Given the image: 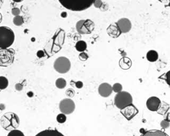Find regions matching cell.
Listing matches in <instances>:
<instances>
[{
	"label": "cell",
	"mask_w": 170,
	"mask_h": 136,
	"mask_svg": "<svg viewBox=\"0 0 170 136\" xmlns=\"http://www.w3.org/2000/svg\"><path fill=\"white\" fill-rule=\"evenodd\" d=\"M64 8L73 11H81L94 4V0H59Z\"/></svg>",
	"instance_id": "6da1fadb"
},
{
	"label": "cell",
	"mask_w": 170,
	"mask_h": 136,
	"mask_svg": "<svg viewBox=\"0 0 170 136\" xmlns=\"http://www.w3.org/2000/svg\"><path fill=\"white\" fill-rule=\"evenodd\" d=\"M2 127L7 131H13L20 125V118L18 116L13 112L5 113L1 118Z\"/></svg>",
	"instance_id": "7a4b0ae2"
},
{
	"label": "cell",
	"mask_w": 170,
	"mask_h": 136,
	"mask_svg": "<svg viewBox=\"0 0 170 136\" xmlns=\"http://www.w3.org/2000/svg\"><path fill=\"white\" fill-rule=\"evenodd\" d=\"M15 41V34L11 28L2 26L0 27V48L2 49L11 47Z\"/></svg>",
	"instance_id": "3957f363"
},
{
	"label": "cell",
	"mask_w": 170,
	"mask_h": 136,
	"mask_svg": "<svg viewBox=\"0 0 170 136\" xmlns=\"http://www.w3.org/2000/svg\"><path fill=\"white\" fill-rule=\"evenodd\" d=\"M132 97L128 92H120L114 97V104L118 108L122 110L132 104Z\"/></svg>",
	"instance_id": "277c9868"
},
{
	"label": "cell",
	"mask_w": 170,
	"mask_h": 136,
	"mask_svg": "<svg viewBox=\"0 0 170 136\" xmlns=\"http://www.w3.org/2000/svg\"><path fill=\"white\" fill-rule=\"evenodd\" d=\"M15 51L13 48L0 49V66L7 67L14 60Z\"/></svg>",
	"instance_id": "5b68a950"
},
{
	"label": "cell",
	"mask_w": 170,
	"mask_h": 136,
	"mask_svg": "<svg viewBox=\"0 0 170 136\" xmlns=\"http://www.w3.org/2000/svg\"><path fill=\"white\" fill-rule=\"evenodd\" d=\"M71 67L69 59L65 57H60L55 60L54 63V69L57 72L60 74L68 73Z\"/></svg>",
	"instance_id": "8992f818"
},
{
	"label": "cell",
	"mask_w": 170,
	"mask_h": 136,
	"mask_svg": "<svg viewBox=\"0 0 170 136\" xmlns=\"http://www.w3.org/2000/svg\"><path fill=\"white\" fill-rule=\"evenodd\" d=\"M76 29L80 34H91L94 29V23L90 19L80 20L76 23Z\"/></svg>",
	"instance_id": "52a82bcc"
},
{
	"label": "cell",
	"mask_w": 170,
	"mask_h": 136,
	"mask_svg": "<svg viewBox=\"0 0 170 136\" xmlns=\"http://www.w3.org/2000/svg\"><path fill=\"white\" fill-rule=\"evenodd\" d=\"M75 109V104L71 99L65 98L60 101L59 110L62 114L69 115L72 114Z\"/></svg>",
	"instance_id": "ba28073f"
},
{
	"label": "cell",
	"mask_w": 170,
	"mask_h": 136,
	"mask_svg": "<svg viewBox=\"0 0 170 136\" xmlns=\"http://www.w3.org/2000/svg\"><path fill=\"white\" fill-rule=\"evenodd\" d=\"M121 114H122L127 120H131L134 117L138 114V110L136 106L131 104L128 106L126 108H124L122 110H120Z\"/></svg>",
	"instance_id": "9c48e42d"
},
{
	"label": "cell",
	"mask_w": 170,
	"mask_h": 136,
	"mask_svg": "<svg viewBox=\"0 0 170 136\" xmlns=\"http://www.w3.org/2000/svg\"><path fill=\"white\" fill-rule=\"evenodd\" d=\"M146 106L150 111H158L161 106V100L158 97L152 96L147 99L146 102Z\"/></svg>",
	"instance_id": "30bf717a"
},
{
	"label": "cell",
	"mask_w": 170,
	"mask_h": 136,
	"mask_svg": "<svg viewBox=\"0 0 170 136\" xmlns=\"http://www.w3.org/2000/svg\"><path fill=\"white\" fill-rule=\"evenodd\" d=\"M116 24L119 27L122 33H126L129 32L131 28V23L129 19L127 18H122L119 19Z\"/></svg>",
	"instance_id": "8fae6325"
},
{
	"label": "cell",
	"mask_w": 170,
	"mask_h": 136,
	"mask_svg": "<svg viewBox=\"0 0 170 136\" xmlns=\"http://www.w3.org/2000/svg\"><path fill=\"white\" fill-rule=\"evenodd\" d=\"M112 90V86L108 83H102L98 87V93L101 96L107 98L111 95Z\"/></svg>",
	"instance_id": "7c38bea8"
},
{
	"label": "cell",
	"mask_w": 170,
	"mask_h": 136,
	"mask_svg": "<svg viewBox=\"0 0 170 136\" xmlns=\"http://www.w3.org/2000/svg\"><path fill=\"white\" fill-rule=\"evenodd\" d=\"M107 33L108 35L112 38H117L121 35L122 32L120 30L119 27H118L116 23H112L110 26L107 28Z\"/></svg>",
	"instance_id": "4fadbf2b"
},
{
	"label": "cell",
	"mask_w": 170,
	"mask_h": 136,
	"mask_svg": "<svg viewBox=\"0 0 170 136\" xmlns=\"http://www.w3.org/2000/svg\"><path fill=\"white\" fill-rule=\"evenodd\" d=\"M35 136H65L57 129H47L39 132Z\"/></svg>",
	"instance_id": "5bb4252c"
},
{
	"label": "cell",
	"mask_w": 170,
	"mask_h": 136,
	"mask_svg": "<svg viewBox=\"0 0 170 136\" xmlns=\"http://www.w3.org/2000/svg\"><path fill=\"white\" fill-rule=\"evenodd\" d=\"M140 136H169L164 131L158 129H152L144 131Z\"/></svg>",
	"instance_id": "9a60e30c"
},
{
	"label": "cell",
	"mask_w": 170,
	"mask_h": 136,
	"mask_svg": "<svg viewBox=\"0 0 170 136\" xmlns=\"http://www.w3.org/2000/svg\"><path fill=\"white\" fill-rule=\"evenodd\" d=\"M119 64L122 69L124 70H127L128 69H130V68L131 67V61L129 58L123 57L122 59H120Z\"/></svg>",
	"instance_id": "2e32d148"
},
{
	"label": "cell",
	"mask_w": 170,
	"mask_h": 136,
	"mask_svg": "<svg viewBox=\"0 0 170 136\" xmlns=\"http://www.w3.org/2000/svg\"><path fill=\"white\" fill-rule=\"evenodd\" d=\"M146 58L147 60L150 61V62H156L158 59V53L156 51H149L147 53Z\"/></svg>",
	"instance_id": "e0dca14e"
},
{
	"label": "cell",
	"mask_w": 170,
	"mask_h": 136,
	"mask_svg": "<svg viewBox=\"0 0 170 136\" xmlns=\"http://www.w3.org/2000/svg\"><path fill=\"white\" fill-rule=\"evenodd\" d=\"M75 48L77 51L83 53L86 49V48H87V45H86V43L84 41H79L76 43Z\"/></svg>",
	"instance_id": "ac0fdd59"
},
{
	"label": "cell",
	"mask_w": 170,
	"mask_h": 136,
	"mask_svg": "<svg viewBox=\"0 0 170 136\" xmlns=\"http://www.w3.org/2000/svg\"><path fill=\"white\" fill-rule=\"evenodd\" d=\"M55 85L57 88L59 89H63L65 88L66 86V81L63 79V78H59L57 79L55 82Z\"/></svg>",
	"instance_id": "d6986e66"
},
{
	"label": "cell",
	"mask_w": 170,
	"mask_h": 136,
	"mask_svg": "<svg viewBox=\"0 0 170 136\" xmlns=\"http://www.w3.org/2000/svg\"><path fill=\"white\" fill-rule=\"evenodd\" d=\"M9 81L4 76H0V90H4L8 86Z\"/></svg>",
	"instance_id": "ffe728a7"
},
{
	"label": "cell",
	"mask_w": 170,
	"mask_h": 136,
	"mask_svg": "<svg viewBox=\"0 0 170 136\" xmlns=\"http://www.w3.org/2000/svg\"><path fill=\"white\" fill-rule=\"evenodd\" d=\"M13 21H14V23L16 26H21L23 25V23H24V19L22 16L18 15V16H16V17L14 18V19H13Z\"/></svg>",
	"instance_id": "44dd1931"
},
{
	"label": "cell",
	"mask_w": 170,
	"mask_h": 136,
	"mask_svg": "<svg viewBox=\"0 0 170 136\" xmlns=\"http://www.w3.org/2000/svg\"><path fill=\"white\" fill-rule=\"evenodd\" d=\"M112 90L114 92H116L117 94L122 92V86L120 85V83H115L114 85L112 86Z\"/></svg>",
	"instance_id": "7402d4cb"
},
{
	"label": "cell",
	"mask_w": 170,
	"mask_h": 136,
	"mask_svg": "<svg viewBox=\"0 0 170 136\" xmlns=\"http://www.w3.org/2000/svg\"><path fill=\"white\" fill-rule=\"evenodd\" d=\"M8 136H25L23 133L21 131L17 130V129H15V130L11 131L9 133Z\"/></svg>",
	"instance_id": "603a6c76"
},
{
	"label": "cell",
	"mask_w": 170,
	"mask_h": 136,
	"mask_svg": "<svg viewBox=\"0 0 170 136\" xmlns=\"http://www.w3.org/2000/svg\"><path fill=\"white\" fill-rule=\"evenodd\" d=\"M66 120V117L65 114H60L57 116V121L58 122L59 124H63Z\"/></svg>",
	"instance_id": "cb8c5ba5"
},
{
	"label": "cell",
	"mask_w": 170,
	"mask_h": 136,
	"mask_svg": "<svg viewBox=\"0 0 170 136\" xmlns=\"http://www.w3.org/2000/svg\"><path fill=\"white\" fill-rule=\"evenodd\" d=\"M79 59L82 61H86L88 59V55L86 53H85V52H83V53H81L79 54Z\"/></svg>",
	"instance_id": "d4e9b609"
},
{
	"label": "cell",
	"mask_w": 170,
	"mask_h": 136,
	"mask_svg": "<svg viewBox=\"0 0 170 136\" xmlns=\"http://www.w3.org/2000/svg\"><path fill=\"white\" fill-rule=\"evenodd\" d=\"M160 79H163V80H165L166 83L168 84L169 86H170V70H169L168 72H167L165 74L164 78H160Z\"/></svg>",
	"instance_id": "484cf974"
},
{
	"label": "cell",
	"mask_w": 170,
	"mask_h": 136,
	"mask_svg": "<svg viewBox=\"0 0 170 136\" xmlns=\"http://www.w3.org/2000/svg\"><path fill=\"white\" fill-rule=\"evenodd\" d=\"M75 94V91L73 88H69L66 90V95L69 97H74Z\"/></svg>",
	"instance_id": "4316f807"
},
{
	"label": "cell",
	"mask_w": 170,
	"mask_h": 136,
	"mask_svg": "<svg viewBox=\"0 0 170 136\" xmlns=\"http://www.w3.org/2000/svg\"><path fill=\"white\" fill-rule=\"evenodd\" d=\"M21 13V11H20V9L17 8H13L11 9V14L15 15V17L16 16H18V15H20V14Z\"/></svg>",
	"instance_id": "83f0119b"
},
{
	"label": "cell",
	"mask_w": 170,
	"mask_h": 136,
	"mask_svg": "<svg viewBox=\"0 0 170 136\" xmlns=\"http://www.w3.org/2000/svg\"><path fill=\"white\" fill-rule=\"evenodd\" d=\"M161 126L162 128H168L169 126V122L167 120H163L161 122Z\"/></svg>",
	"instance_id": "f1b7e54d"
},
{
	"label": "cell",
	"mask_w": 170,
	"mask_h": 136,
	"mask_svg": "<svg viewBox=\"0 0 170 136\" xmlns=\"http://www.w3.org/2000/svg\"><path fill=\"white\" fill-rule=\"evenodd\" d=\"M94 5L96 8H100L101 7V5H102V1H94Z\"/></svg>",
	"instance_id": "f546056e"
},
{
	"label": "cell",
	"mask_w": 170,
	"mask_h": 136,
	"mask_svg": "<svg viewBox=\"0 0 170 136\" xmlns=\"http://www.w3.org/2000/svg\"><path fill=\"white\" fill-rule=\"evenodd\" d=\"M75 86L77 88H81L83 86V84L81 81H78V82H76L75 83Z\"/></svg>",
	"instance_id": "4dcf8cb0"
},
{
	"label": "cell",
	"mask_w": 170,
	"mask_h": 136,
	"mask_svg": "<svg viewBox=\"0 0 170 136\" xmlns=\"http://www.w3.org/2000/svg\"><path fill=\"white\" fill-rule=\"evenodd\" d=\"M61 16H63V17H66V14L65 12H64V13H63V14H61Z\"/></svg>",
	"instance_id": "1f68e13d"
},
{
	"label": "cell",
	"mask_w": 170,
	"mask_h": 136,
	"mask_svg": "<svg viewBox=\"0 0 170 136\" xmlns=\"http://www.w3.org/2000/svg\"><path fill=\"white\" fill-rule=\"evenodd\" d=\"M2 21V15L1 13H0V23H1Z\"/></svg>",
	"instance_id": "d6a6232c"
},
{
	"label": "cell",
	"mask_w": 170,
	"mask_h": 136,
	"mask_svg": "<svg viewBox=\"0 0 170 136\" xmlns=\"http://www.w3.org/2000/svg\"><path fill=\"white\" fill-rule=\"evenodd\" d=\"M3 4V1H0V8H1L2 5Z\"/></svg>",
	"instance_id": "836d02e7"
}]
</instances>
